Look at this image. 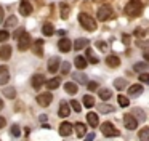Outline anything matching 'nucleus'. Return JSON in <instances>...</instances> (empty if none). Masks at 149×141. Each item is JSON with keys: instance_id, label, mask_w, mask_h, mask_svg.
I'll return each mask as SVG.
<instances>
[{"instance_id": "ea45409f", "label": "nucleus", "mask_w": 149, "mask_h": 141, "mask_svg": "<svg viewBox=\"0 0 149 141\" xmlns=\"http://www.w3.org/2000/svg\"><path fill=\"white\" fill-rule=\"evenodd\" d=\"M8 38H10L8 31H0V42H7Z\"/></svg>"}, {"instance_id": "37998d69", "label": "nucleus", "mask_w": 149, "mask_h": 141, "mask_svg": "<svg viewBox=\"0 0 149 141\" xmlns=\"http://www.w3.org/2000/svg\"><path fill=\"white\" fill-rule=\"evenodd\" d=\"M87 87H88V90H91V91H95V90H96L100 85H98V82H88V83H87Z\"/></svg>"}, {"instance_id": "393cba45", "label": "nucleus", "mask_w": 149, "mask_h": 141, "mask_svg": "<svg viewBox=\"0 0 149 141\" xmlns=\"http://www.w3.org/2000/svg\"><path fill=\"white\" fill-rule=\"evenodd\" d=\"M64 90L69 93V95H75L77 93V83H74V82H68L64 85Z\"/></svg>"}, {"instance_id": "4468645a", "label": "nucleus", "mask_w": 149, "mask_h": 141, "mask_svg": "<svg viewBox=\"0 0 149 141\" xmlns=\"http://www.w3.org/2000/svg\"><path fill=\"white\" fill-rule=\"evenodd\" d=\"M45 85H47V88H48V90H56L59 85H61V79H59V77H53V79L47 80Z\"/></svg>"}, {"instance_id": "c756f323", "label": "nucleus", "mask_w": 149, "mask_h": 141, "mask_svg": "<svg viewBox=\"0 0 149 141\" xmlns=\"http://www.w3.org/2000/svg\"><path fill=\"white\" fill-rule=\"evenodd\" d=\"M3 95L7 96V98L13 99L15 96H16V91H15V88H13V87H5V88H3Z\"/></svg>"}, {"instance_id": "2eb2a0df", "label": "nucleus", "mask_w": 149, "mask_h": 141, "mask_svg": "<svg viewBox=\"0 0 149 141\" xmlns=\"http://www.w3.org/2000/svg\"><path fill=\"white\" fill-rule=\"evenodd\" d=\"M58 114H59V117H68V115L71 114V107H69L68 103L63 101L61 104H59V111H58Z\"/></svg>"}, {"instance_id": "79ce46f5", "label": "nucleus", "mask_w": 149, "mask_h": 141, "mask_svg": "<svg viewBox=\"0 0 149 141\" xmlns=\"http://www.w3.org/2000/svg\"><path fill=\"white\" fill-rule=\"evenodd\" d=\"M11 135H13V136H19L21 135V130H19L18 125H13V127H11Z\"/></svg>"}, {"instance_id": "7ed1b4c3", "label": "nucleus", "mask_w": 149, "mask_h": 141, "mask_svg": "<svg viewBox=\"0 0 149 141\" xmlns=\"http://www.w3.org/2000/svg\"><path fill=\"white\" fill-rule=\"evenodd\" d=\"M98 19L100 21H107V19L112 18V8H111L109 5H103L98 8V13H96Z\"/></svg>"}, {"instance_id": "dca6fc26", "label": "nucleus", "mask_w": 149, "mask_h": 141, "mask_svg": "<svg viewBox=\"0 0 149 141\" xmlns=\"http://www.w3.org/2000/svg\"><path fill=\"white\" fill-rule=\"evenodd\" d=\"M143 93V85H139V83H135V85H132L128 88V95L130 96H139Z\"/></svg>"}, {"instance_id": "f03ea898", "label": "nucleus", "mask_w": 149, "mask_h": 141, "mask_svg": "<svg viewBox=\"0 0 149 141\" xmlns=\"http://www.w3.org/2000/svg\"><path fill=\"white\" fill-rule=\"evenodd\" d=\"M79 22H80V26L85 31H90V32L96 31V21L90 15H87V13H80L79 15Z\"/></svg>"}, {"instance_id": "de8ad7c7", "label": "nucleus", "mask_w": 149, "mask_h": 141, "mask_svg": "<svg viewBox=\"0 0 149 141\" xmlns=\"http://www.w3.org/2000/svg\"><path fill=\"white\" fill-rule=\"evenodd\" d=\"M93 140H95V133H90L87 138H85V141H93Z\"/></svg>"}, {"instance_id": "e433bc0d", "label": "nucleus", "mask_w": 149, "mask_h": 141, "mask_svg": "<svg viewBox=\"0 0 149 141\" xmlns=\"http://www.w3.org/2000/svg\"><path fill=\"white\" fill-rule=\"evenodd\" d=\"M42 47H43V40L42 38H39V40H36V53L39 54H42Z\"/></svg>"}, {"instance_id": "09e8293b", "label": "nucleus", "mask_w": 149, "mask_h": 141, "mask_svg": "<svg viewBox=\"0 0 149 141\" xmlns=\"http://www.w3.org/2000/svg\"><path fill=\"white\" fill-rule=\"evenodd\" d=\"M5 124H7V122H5V117H0V128H3Z\"/></svg>"}, {"instance_id": "b1692460", "label": "nucleus", "mask_w": 149, "mask_h": 141, "mask_svg": "<svg viewBox=\"0 0 149 141\" xmlns=\"http://www.w3.org/2000/svg\"><path fill=\"white\" fill-rule=\"evenodd\" d=\"M85 59H88L91 64H98V63H100V58H98L96 54L93 53V50H90V48H87V58H85Z\"/></svg>"}, {"instance_id": "473e14b6", "label": "nucleus", "mask_w": 149, "mask_h": 141, "mask_svg": "<svg viewBox=\"0 0 149 141\" xmlns=\"http://www.w3.org/2000/svg\"><path fill=\"white\" fill-rule=\"evenodd\" d=\"M98 111H100V112H112V111H114V106H111V104H104V103H101V104L98 106Z\"/></svg>"}, {"instance_id": "9d476101", "label": "nucleus", "mask_w": 149, "mask_h": 141, "mask_svg": "<svg viewBox=\"0 0 149 141\" xmlns=\"http://www.w3.org/2000/svg\"><path fill=\"white\" fill-rule=\"evenodd\" d=\"M58 48H59V51H63V53H69V51H71V48H72L71 40H69V38H59Z\"/></svg>"}, {"instance_id": "1a4fd4ad", "label": "nucleus", "mask_w": 149, "mask_h": 141, "mask_svg": "<svg viewBox=\"0 0 149 141\" xmlns=\"http://www.w3.org/2000/svg\"><path fill=\"white\" fill-rule=\"evenodd\" d=\"M59 66H61V59H59L58 56H52L48 59V70L52 74H55L56 70L59 69Z\"/></svg>"}, {"instance_id": "bb28decb", "label": "nucleus", "mask_w": 149, "mask_h": 141, "mask_svg": "<svg viewBox=\"0 0 149 141\" xmlns=\"http://www.w3.org/2000/svg\"><path fill=\"white\" fill-rule=\"evenodd\" d=\"M82 101H84V106H85V107H93V106H95V98H93L91 95H85Z\"/></svg>"}, {"instance_id": "ddd939ff", "label": "nucleus", "mask_w": 149, "mask_h": 141, "mask_svg": "<svg viewBox=\"0 0 149 141\" xmlns=\"http://www.w3.org/2000/svg\"><path fill=\"white\" fill-rule=\"evenodd\" d=\"M10 56H11V47L10 45H2L0 47V59L7 61L10 59Z\"/></svg>"}, {"instance_id": "423d86ee", "label": "nucleus", "mask_w": 149, "mask_h": 141, "mask_svg": "<svg viewBox=\"0 0 149 141\" xmlns=\"http://www.w3.org/2000/svg\"><path fill=\"white\" fill-rule=\"evenodd\" d=\"M53 96L50 91H45V93H40V95H37V103H39L40 106H43V107H47V106H50V103H52Z\"/></svg>"}, {"instance_id": "7c9ffc66", "label": "nucleus", "mask_w": 149, "mask_h": 141, "mask_svg": "<svg viewBox=\"0 0 149 141\" xmlns=\"http://www.w3.org/2000/svg\"><path fill=\"white\" fill-rule=\"evenodd\" d=\"M59 8H61V18L63 19H68L69 18V5H68V3H61Z\"/></svg>"}, {"instance_id": "8fccbe9b", "label": "nucleus", "mask_w": 149, "mask_h": 141, "mask_svg": "<svg viewBox=\"0 0 149 141\" xmlns=\"http://www.w3.org/2000/svg\"><path fill=\"white\" fill-rule=\"evenodd\" d=\"M143 54H144V59H146V61H149V48H148V50H146Z\"/></svg>"}, {"instance_id": "49530a36", "label": "nucleus", "mask_w": 149, "mask_h": 141, "mask_svg": "<svg viewBox=\"0 0 149 141\" xmlns=\"http://www.w3.org/2000/svg\"><path fill=\"white\" fill-rule=\"evenodd\" d=\"M96 47H98V48H101V50H107V45L104 43V42H98Z\"/></svg>"}, {"instance_id": "c85d7f7f", "label": "nucleus", "mask_w": 149, "mask_h": 141, "mask_svg": "<svg viewBox=\"0 0 149 141\" xmlns=\"http://www.w3.org/2000/svg\"><path fill=\"white\" fill-rule=\"evenodd\" d=\"M111 96H112V91H111V90H107V88H101L100 90V98L103 99V101H107Z\"/></svg>"}, {"instance_id": "0eeeda50", "label": "nucleus", "mask_w": 149, "mask_h": 141, "mask_svg": "<svg viewBox=\"0 0 149 141\" xmlns=\"http://www.w3.org/2000/svg\"><path fill=\"white\" fill-rule=\"evenodd\" d=\"M123 125H125L128 130H135V128L138 127V120H136L132 114H125V117H123Z\"/></svg>"}, {"instance_id": "c03bdc74", "label": "nucleus", "mask_w": 149, "mask_h": 141, "mask_svg": "<svg viewBox=\"0 0 149 141\" xmlns=\"http://www.w3.org/2000/svg\"><path fill=\"white\" fill-rule=\"evenodd\" d=\"M133 114H138V117H139V120H144V119H146V117H144V112H143V111H141V109H138V107H136V109H135V111H133Z\"/></svg>"}, {"instance_id": "412c9836", "label": "nucleus", "mask_w": 149, "mask_h": 141, "mask_svg": "<svg viewBox=\"0 0 149 141\" xmlns=\"http://www.w3.org/2000/svg\"><path fill=\"white\" fill-rule=\"evenodd\" d=\"M42 85H43V75L42 74H36V75L32 77V87L36 90H39Z\"/></svg>"}, {"instance_id": "aec40b11", "label": "nucleus", "mask_w": 149, "mask_h": 141, "mask_svg": "<svg viewBox=\"0 0 149 141\" xmlns=\"http://www.w3.org/2000/svg\"><path fill=\"white\" fill-rule=\"evenodd\" d=\"M72 128H75V133H77L79 138H82L85 133H87V127H85V124H82V122H77Z\"/></svg>"}, {"instance_id": "6ab92c4d", "label": "nucleus", "mask_w": 149, "mask_h": 141, "mask_svg": "<svg viewBox=\"0 0 149 141\" xmlns=\"http://www.w3.org/2000/svg\"><path fill=\"white\" fill-rule=\"evenodd\" d=\"M88 38H77L75 40V43H74V48H75V51H80L82 48H87L88 47Z\"/></svg>"}, {"instance_id": "5fc2aeb1", "label": "nucleus", "mask_w": 149, "mask_h": 141, "mask_svg": "<svg viewBox=\"0 0 149 141\" xmlns=\"http://www.w3.org/2000/svg\"><path fill=\"white\" fill-rule=\"evenodd\" d=\"M2 13H3V10H2V6H0V16H2Z\"/></svg>"}, {"instance_id": "864d4df0", "label": "nucleus", "mask_w": 149, "mask_h": 141, "mask_svg": "<svg viewBox=\"0 0 149 141\" xmlns=\"http://www.w3.org/2000/svg\"><path fill=\"white\" fill-rule=\"evenodd\" d=\"M3 107V103H2V99H0V109Z\"/></svg>"}, {"instance_id": "4be33fe9", "label": "nucleus", "mask_w": 149, "mask_h": 141, "mask_svg": "<svg viewBox=\"0 0 149 141\" xmlns=\"http://www.w3.org/2000/svg\"><path fill=\"white\" fill-rule=\"evenodd\" d=\"M74 64H75V67H77V69H85V67H87V59H85L84 56H75V59H74Z\"/></svg>"}, {"instance_id": "a211bd4d", "label": "nucleus", "mask_w": 149, "mask_h": 141, "mask_svg": "<svg viewBox=\"0 0 149 141\" xmlns=\"http://www.w3.org/2000/svg\"><path fill=\"white\" fill-rule=\"evenodd\" d=\"M106 64H107L109 67H119V64H120L119 56H116V54H111V56H107V58H106Z\"/></svg>"}, {"instance_id": "58836bf2", "label": "nucleus", "mask_w": 149, "mask_h": 141, "mask_svg": "<svg viewBox=\"0 0 149 141\" xmlns=\"http://www.w3.org/2000/svg\"><path fill=\"white\" fill-rule=\"evenodd\" d=\"M71 107L74 109L75 112H80L82 106H80V103H79V101H75V99H72V101H71Z\"/></svg>"}, {"instance_id": "20e7f679", "label": "nucleus", "mask_w": 149, "mask_h": 141, "mask_svg": "<svg viewBox=\"0 0 149 141\" xmlns=\"http://www.w3.org/2000/svg\"><path fill=\"white\" fill-rule=\"evenodd\" d=\"M101 131H103V135H104V136H107V138L119 136V130H117L111 122H104V124L101 125Z\"/></svg>"}, {"instance_id": "39448f33", "label": "nucleus", "mask_w": 149, "mask_h": 141, "mask_svg": "<svg viewBox=\"0 0 149 141\" xmlns=\"http://www.w3.org/2000/svg\"><path fill=\"white\" fill-rule=\"evenodd\" d=\"M29 47H31V35L24 31L23 34H21V37L18 38V48H19L21 51H26Z\"/></svg>"}, {"instance_id": "f8f14e48", "label": "nucleus", "mask_w": 149, "mask_h": 141, "mask_svg": "<svg viewBox=\"0 0 149 141\" xmlns=\"http://www.w3.org/2000/svg\"><path fill=\"white\" fill-rule=\"evenodd\" d=\"M71 133H72V125L69 124V122H63V124L59 125V135H61V136H69Z\"/></svg>"}, {"instance_id": "f3484780", "label": "nucleus", "mask_w": 149, "mask_h": 141, "mask_svg": "<svg viewBox=\"0 0 149 141\" xmlns=\"http://www.w3.org/2000/svg\"><path fill=\"white\" fill-rule=\"evenodd\" d=\"M87 120L88 124H90V127H98V124H100V119H98V114H95V112H88L87 114Z\"/></svg>"}, {"instance_id": "a878e982", "label": "nucleus", "mask_w": 149, "mask_h": 141, "mask_svg": "<svg viewBox=\"0 0 149 141\" xmlns=\"http://www.w3.org/2000/svg\"><path fill=\"white\" fill-rule=\"evenodd\" d=\"M15 26H18V18L16 16H8L7 19H5V27H15Z\"/></svg>"}, {"instance_id": "cd10ccee", "label": "nucleus", "mask_w": 149, "mask_h": 141, "mask_svg": "<svg viewBox=\"0 0 149 141\" xmlns=\"http://www.w3.org/2000/svg\"><path fill=\"white\" fill-rule=\"evenodd\" d=\"M138 138L139 141H149V127H144L143 130H139Z\"/></svg>"}, {"instance_id": "a18cd8bd", "label": "nucleus", "mask_w": 149, "mask_h": 141, "mask_svg": "<svg viewBox=\"0 0 149 141\" xmlns=\"http://www.w3.org/2000/svg\"><path fill=\"white\" fill-rule=\"evenodd\" d=\"M23 32H24V29H23V27H19V29H18V31H16V32H15V34H13V37H15V38H16V40H18V38L21 37V34H23Z\"/></svg>"}, {"instance_id": "6e6552de", "label": "nucleus", "mask_w": 149, "mask_h": 141, "mask_svg": "<svg viewBox=\"0 0 149 141\" xmlns=\"http://www.w3.org/2000/svg\"><path fill=\"white\" fill-rule=\"evenodd\" d=\"M32 5H31V2L29 0H21V3H19V13L23 16H29L31 13H32Z\"/></svg>"}, {"instance_id": "f704fd0d", "label": "nucleus", "mask_w": 149, "mask_h": 141, "mask_svg": "<svg viewBox=\"0 0 149 141\" xmlns=\"http://www.w3.org/2000/svg\"><path fill=\"white\" fill-rule=\"evenodd\" d=\"M74 77H75V80H77V82H80V83H85V85L88 83V79H87V75H85V74L79 72V74H75Z\"/></svg>"}, {"instance_id": "c9c22d12", "label": "nucleus", "mask_w": 149, "mask_h": 141, "mask_svg": "<svg viewBox=\"0 0 149 141\" xmlns=\"http://www.w3.org/2000/svg\"><path fill=\"white\" fill-rule=\"evenodd\" d=\"M148 67H149V64H146V63H136L133 69H135L136 72H141V70H146Z\"/></svg>"}, {"instance_id": "4c0bfd02", "label": "nucleus", "mask_w": 149, "mask_h": 141, "mask_svg": "<svg viewBox=\"0 0 149 141\" xmlns=\"http://www.w3.org/2000/svg\"><path fill=\"white\" fill-rule=\"evenodd\" d=\"M59 67H61V72L64 74V75H66V74H69V70H71V64H69L68 61L61 63V66H59Z\"/></svg>"}, {"instance_id": "a19ab883", "label": "nucleus", "mask_w": 149, "mask_h": 141, "mask_svg": "<svg viewBox=\"0 0 149 141\" xmlns=\"http://www.w3.org/2000/svg\"><path fill=\"white\" fill-rule=\"evenodd\" d=\"M139 82H143V83H149V72L139 74Z\"/></svg>"}, {"instance_id": "72a5a7b5", "label": "nucleus", "mask_w": 149, "mask_h": 141, "mask_svg": "<svg viewBox=\"0 0 149 141\" xmlns=\"http://www.w3.org/2000/svg\"><path fill=\"white\" fill-rule=\"evenodd\" d=\"M117 101H119L120 107H127V106L130 104L128 98H127V96H123V95H119V96H117Z\"/></svg>"}, {"instance_id": "f257e3e1", "label": "nucleus", "mask_w": 149, "mask_h": 141, "mask_svg": "<svg viewBox=\"0 0 149 141\" xmlns=\"http://www.w3.org/2000/svg\"><path fill=\"white\" fill-rule=\"evenodd\" d=\"M141 11H143V3L139 2V0H130V2L127 3V6H125V15L132 16V18L139 16Z\"/></svg>"}, {"instance_id": "5701e85b", "label": "nucleus", "mask_w": 149, "mask_h": 141, "mask_svg": "<svg viewBox=\"0 0 149 141\" xmlns=\"http://www.w3.org/2000/svg\"><path fill=\"white\" fill-rule=\"evenodd\" d=\"M42 32H43V35L50 37V35L55 34V27H53V24H50V22H45V24L42 26Z\"/></svg>"}, {"instance_id": "2f4dec72", "label": "nucleus", "mask_w": 149, "mask_h": 141, "mask_svg": "<svg viewBox=\"0 0 149 141\" xmlns=\"http://www.w3.org/2000/svg\"><path fill=\"white\" fill-rule=\"evenodd\" d=\"M114 87H116L117 90H123L127 87V80L125 79H116L114 80Z\"/></svg>"}, {"instance_id": "603ef678", "label": "nucleus", "mask_w": 149, "mask_h": 141, "mask_svg": "<svg viewBox=\"0 0 149 141\" xmlns=\"http://www.w3.org/2000/svg\"><path fill=\"white\" fill-rule=\"evenodd\" d=\"M47 120V115H40V122H42V124H43V122H45Z\"/></svg>"}, {"instance_id": "9b49d317", "label": "nucleus", "mask_w": 149, "mask_h": 141, "mask_svg": "<svg viewBox=\"0 0 149 141\" xmlns=\"http://www.w3.org/2000/svg\"><path fill=\"white\" fill-rule=\"evenodd\" d=\"M8 80H10V72L5 66H0V85H7Z\"/></svg>"}, {"instance_id": "3c124183", "label": "nucleus", "mask_w": 149, "mask_h": 141, "mask_svg": "<svg viewBox=\"0 0 149 141\" xmlns=\"http://www.w3.org/2000/svg\"><path fill=\"white\" fill-rule=\"evenodd\" d=\"M123 42H125V43H128V42H130V37H128V35H123Z\"/></svg>"}]
</instances>
